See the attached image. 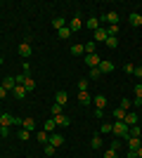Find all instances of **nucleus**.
I'll return each instance as SVG.
<instances>
[{
    "label": "nucleus",
    "instance_id": "obj_12",
    "mask_svg": "<svg viewBox=\"0 0 142 158\" xmlns=\"http://www.w3.org/2000/svg\"><path fill=\"white\" fill-rule=\"evenodd\" d=\"M54 123L62 127H69L71 125V120H69V116H64V113H59V116H54Z\"/></svg>",
    "mask_w": 142,
    "mask_h": 158
},
{
    "label": "nucleus",
    "instance_id": "obj_47",
    "mask_svg": "<svg viewBox=\"0 0 142 158\" xmlns=\"http://www.w3.org/2000/svg\"><path fill=\"white\" fill-rule=\"evenodd\" d=\"M0 118H2V111H0Z\"/></svg>",
    "mask_w": 142,
    "mask_h": 158
},
{
    "label": "nucleus",
    "instance_id": "obj_15",
    "mask_svg": "<svg viewBox=\"0 0 142 158\" xmlns=\"http://www.w3.org/2000/svg\"><path fill=\"white\" fill-rule=\"evenodd\" d=\"M21 127H24V130H28V132H33V130H36V120H33V118H21Z\"/></svg>",
    "mask_w": 142,
    "mask_h": 158
},
{
    "label": "nucleus",
    "instance_id": "obj_35",
    "mask_svg": "<svg viewBox=\"0 0 142 158\" xmlns=\"http://www.w3.org/2000/svg\"><path fill=\"white\" fill-rule=\"evenodd\" d=\"M111 132V123H102V127H100V135H109Z\"/></svg>",
    "mask_w": 142,
    "mask_h": 158
},
{
    "label": "nucleus",
    "instance_id": "obj_34",
    "mask_svg": "<svg viewBox=\"0 0 142 158\" xmlns=\"http://www.w3.org/2000/svg\"><path fill=\"white\" fill-rule=\"evenodd\" d=\"M59 113H64V106H59V104H52V118H54V116H59Z\"/></svg>",
    "mask_w": 142,
    "mask_h": 158
},
{
    "label": "nucleus",
    "instance_id": "obj_9",
    "mask_svg": "<svg viewBox=\"0 0 142 158\" xmlns=\"http://www.w3.org/2000/svg\"><path fill=\"white\" fill-rule=\"evenodd\" d=\"M83 26L90 28V31H97V28H100V19H97V17H90V19L83 21Z\"/></svg>",
    "mask_w": 142,
    "mask_h": 158
},
{
    "label": "nucleus",
    "instance_id": "obj_19",
    "mask_svg": "<svg viewBox=\"0 0 142 158\" xmlns=\"http://www.w3.org/2000/svg\"><path fill=\"white\" fill-rule=\"evenodd\" d=\"M118 106H121V109H123L126 113H128V111H133V99L123 97V99H121V104H118Z\"/></svg>",
    "mask_w": 142,
    "mask_h": 158
},
{
    "label": "nucleus",
    "instance_id": "obj_23",
    "mask_svg": "<svg viewBox=\"0 0 142 158\" xmlns=\"http://www.w3.org/2000/svg\"><path fill=\"white\" fill-rule=\"evenodd\" d=\"M90 102H93V97H90V92H78V104H90Z\"/></svg>",
    "mask_w": 142,
    "mask_h": 158
},
{
    "label": "nucleus",
    "instance_id": "obj_14",
    "mask_svg": "<svg viewBox=\"0 0 142 158\" xmlns=\"http://www.w3.org/2000/svg\"><path fill=\"white\" fill-rule=\"evenodd\" d=\"M69 102V94L64 92V90H59V92H57V97H54V104H59V106H64Z\"/></svg>",
    "mask_w": 142,
    "mask_h": 158
},
{
    "label": "nucleus",
    "instance_id": "obj_16",
    "mask_svg": "<svg viewBox=\"0 0 142 158\" xmlns=\"http://www.w3.org/2000/svg\"><path fill=\"white\" fill-rule=\"evenodd\" d=\"M36 142H41V144H50V135H47L45 130L36 132Z\"/></svg>",
    "mask_w": 142,
    "mask_h": 158
},
{
    "label": "nucleus",
    "instance_id": "obj_42",
    "mask_svg": "<svg viewBox=\"0 0 142 158\" xmlns=\"http://www.w3.org/2000/svg\"><path fill=\"white\" fill-rule=\"evenodd\" d=\"M95 118H104V109H95Z\"/></svg>",
    "mask_w": 142,
    "mask_h": 158
},
{
    "label": "nucleus",
    "instance_id": "obj_37",
    "mask_svg": "<svg viewBox=\"0 0 142 158\" xmlns=\"http://www.w3.org/2000/svg\"><path fill=\"white\" fill-rule=\"evenodd\" d=\"M135 99H137V102H142V83H137V85H135Z\"/></svg>",
    "mask_w": 142,
    "mask_h": 158
},
{
    "label": "nucleus",
    "instance_id": "obj_33",
    "mask_svg": "<svg viewBox=\"0 0 142 158\" xmlns=\"http://www.w3.org/2000/svg\"><path fill=\"white\" fill-rule=\"evenodd\" d=\"M17 137H19V139H24V142H26V139L31 137V132H28V130H24V127H21V130L17 132Z\"/></svg>",
    "mask_w": 142,
    "mask_h": 158
},
{
    "label": "nucleus",
    "instance_id": "obj_5",
    "mask_svg": "<svg viewBox=\"0 0 142 158\" xmlns=\"http://www.w3.org/2000/svg\"><path fill=\"white\" fill-rule=\"evenodd\" d=\"M64 142H67V137H64V135H57V132H52V135H50V144H52L54 149H59Z\"/></svg>",
    "mask_w": 142,
    "mask_h": 158
},
{
    "label": "nucleus",
    "instance_id": "obj_22",
    "mask_svg": "<svg viewBox=\"0 0 142 158\" xmlns=\"http://www.w3.org/2000/svg\"><path fill=\"white\" fill-rule=\"evenodd\" d=\"M12 92H14V97H17V99H24V97H26V87H24V85H17V87H14V90H12Z\"/></svg>",
    "mask_w": 142,
    "mask_h": 158
},
{
    "label": "nucleus",
    "instance_id": "obj_10",
    "mask_svg": "<svg viewBox=\"0 0 142 158\" xmlns=\"http://www.w3.org/2000/svg\"><path fill=\"white\" fill-rule=\"evenodd\" d=\"M81 28H83V19H81V17H74L71 24H69V31L76 33V31H81Z\"/></svg>",
    "mask_w": 142,
    "mask_h": 158
},
{
    "label": "nucleus",
    "instance_id": "obj_36",
    "mask_svg": "<svg viewBox=\"0 0 142 158\" xmlns=\"http://www.w3.org/2000/svg\"><path fill=\"white\" fill-rule=\"evenodd\" d=\"M90 78H93V80H100V78H102L100 69H90Z\"/></svg>",
    "mask_w": 142,
    "mask_h": 158
},
{
    "label": "nucleus",
    "instance_id": "obj_38",
    "mask_svg": "<svg viewBox=\"0 0 142 158\" xmlns=\"http://www.w3.org/2000/svg\"><path fill=\"white\" fill-rule=\"evenodd\" d=\"M123 73H135V64H123Z\"/></svg>",
    "mask_w": 142,
    "mask_h": 158
},
{
    "label": "nucleus",
    "instance_id": "obj_11",
    "mask_svg": "<svg viewBox=\"0 0 142 158\" xmlns=\"http://www.w3.org/2000/svg\"><path fill=\"white\" fill-rule=\"evenodd\" d=\"M93 104H95V109H107V97L97 94V97H93Z\"/></svg>",
    "mask_w": 142,
    "mask_h": 158
},
{
    "label": "nucleus",
    "instance_id": "obj_6",
    "mask_svg": "<svg viewBox=\"0 0 142 158\" xmlns=\"http://www.w3.org/2000/svg\"><path fill=\"white\" fill-rule=\"evenodd\" d=\"M137 120H140V116H137L135 111H128V113H126V118H123V123H126L128 127H133V125H137Z\"/></svg>",
    "mask_w": 142,
    "mask_h": 158
},
{
    "label": "nucleus",
    "instance_id": "obj_2",
    "mask_svg": "<svg viewBox=\"0 0 142 158\" xmlns=\"http://www.w3.org/2000/svg\"><path fill=\"white\" fill-rule=\"evenodd\" d=\"M100 61H102V57L97 52L95 54H85V57H83V64L88 66V69H97V66H100Z\"/></svg>",
    "mask_w": 142,
    "mask_h": 158
},
{
    "label": "nucleus",
    "instance_id": "obj_17",
    "mask_svg": "<svg viewBox=\"0 0 142 158\" xmlns=\"http://www.w3.org/2000/svg\"><path fill=\"white\" fill-rule=\"evenodd\" d=\"M128 21H130V26H142V14L133 12V14L128 17Z\"/></svg>",
    "mask_w": 142,
    "mask_h": 158
},
{
    "label": "nucleus",
    "instance_id": "obj_25",
    "mask_svg": "<svg viewBox=\"0 0 142 158\" xmlns=\"http://www.w3.org/2000/svg\"><path fill=\"white\" fill-rule=\"evenodd\" d=\"M111 116H114V118H116V120H123V118H126V111H123L121 106H116L114 111H111Z\"/></svg>",
    "mask_w": 142,
    "mask_h": 158
},
{
    "label": "nucleus",
    "instance_id": "obj_43",
    "mask_svg": "<svg viewBox=\"0 0 142 158\" xmlns=\"http://www.w3.org/2000/svg\"><path fill=\"white\" fill-rule=\"evenodd\" d=\"M135 76H137V78L142 80V66H135Z\"/></svg>",
    "mask_w": 142,
    "mask_h": 158
},
{
    "label": "nucleus",
    "instance_id": "obj_3",
    "mask_svg": "<svg viewBox=\"0 0 142 158\" xmlns=\"http://www.w3.org/2000/svg\"><path fill=\"white\" fill-rule=\"evenodd\" d=\"M31 54H33V47H31V43H28V40H24V43L19 45V57H21L24 61H26L28 57H31Z\"/></svg>",
    "mask_w": 142,
    "mask_h": 158
},
{
    "label": "nucleus",
    "instance_id": "obj_32",
    "mask_svg": "<svg viewBox=\"0 0 142 158\" xmlns=\"http://www.w3.org/2000/svg\"><path fill=\"white\" fill-rule=\"evenodd\" d=\"M128 135H130V137H137V139H140V137H142V130H140V125H133V127L128 130Z\"/></svg>",
    "mask_w": 142,
    "mask_h": 158
},
{
    "label": "nucleus",
    "instance_id": "obj_1",
    "mask_svg": "<svg viewBox=\"0 0 142 158\" xmlns=\"http://www.w3.org/2000/svg\"><path fill=\"white\" fill-rule=\"evenodd\" d=\"M111 135H116V137H121V139L130 137V135H128V125H126L123 120H116V123H111Z\"/></svg>",
    "mask_w": 142,
    "mask_h": 158
},
{
    "label": "nucleus",
    "instance_id": "obj_40",
    "mask_svg": "<svg viewBox=\"0 0 142 158\" xmlns=\"http://www.w3.org/2000/svg\"><path fill=\"white\" fill-rule=\"evenodd\" d=\"M104 158H116V149H111V146H109L107 151H104Z\"/></svg>",
    "mask_w": 142,
    "mask_h": 158
},
{
    "label": "nucleus",
    "instance_id": "obj_13",
    "mask_svg": "<svg viewBox=\"0 0 142 158\" xmlns=\"http://www.w3.org/2000/svg\"><path fill=\"white\" fill-rule=\"evenodd\" d=\"M0 85L5 87L7 92H10V90H14V87H17V83H14V76H7V78L2 80V83H0Z\"/></svg>",
    "mask_w": 142,
    "mask_h": 158
},
{
    "label": "nucleus",
    "instance_id": "obj_18",
    "mask_svg": "<svg viewBox=\"0 0 142 158\" xmlns=\"http://www.w3.org/2000/svg\"><path fill=\"white\" fill-rule=\"evenodd\" d=\"M83 47H85V54H95V52H97V43H95V40L83 43Z\"/></svg>",
    "mask_w": 142,
    "mask_h": 158
},
{
    "label": "nucleus",
    "instance_id": "obj_21",
    "mask_svg": "<svg viewBox=\"0 0 142 158\" xmlns=\"http://www.w3.org/2000/svg\"><path fill=\"white\" fill-rule=\"evenodd\" d=\"M64 26H67V19H64V17H54L52 19V28L59 31V28H64Z\"/></svg>",
    "mask_w": 142,
    "mask_h": 158
},
{
    "label": "nucleus",
    "instance_id": "obj_4",
    "mask_svg": "<svg viewBox=\"0 0 142 158\" xmlns=\"http://www.w3.org/2000/svg\"><path fill=\"white\" fill-rule=\"evenodd\" d=\"M97 69H100V73H102V76H109V73H111V71L116 69V64H114V61H109V59H102Z\"/></svg>",
    "mask_w": 142,
    "mask_h": 158
},
{
    "label": "nucleus",
    "instance_id": "obj_48",
    "mask_svg": "<svg viewBox=\"0 0 142 158\" xmlns=\"http://www.w3.org/2000/svg\"><path fill=\"white\" fill-rule=\"evenodd\" d=\"M0 130H2V125H0Z\"/></svg>",
    "mask_w": 142,
    "mask_h": 158
},
{
    "label": "nucleus",
    "instance_id": "obj_27",
    "mask_svg": "<svg viewBox=\"0 0 142 158\" xmlns=\"http://www.w3.org/2000/svg\"><path fill=\"white\" fill-rule=\"evenodd\" d=\"M90 146H93V149H100V146H102V135H93V139H90Z\"/></svg>",
    "mask_w": 142,
    "mask_h": 158
},
{
    "label": "nucleus",
    "instance_id": "obj_7",
    "mask_svg": "<svg viewBox=\"0 0 142 158\" xmlns=\"http://www.w3.org/2000/svg\"><path fill=\"white\" fill-rule=\"evenodd\" d=\"M102 21H107L109 26H118V14L116 12H107L104 17H102Z\"/></svg>",
    "mask_w": 142,
    "mask_h": 158
},
{
    "label": "nucleus",
    "instance_id": "obj_44",
    "mask_svg": "<svg viewBox=\"0 0 142 158\" xmlns=\"http://www.w3.org/2000/svg\"><path fill=\"white\" fill-rule=\"evenodd\" d=\"M5 97H7V90H5L2 85H0V99H5Z\"/></svg>",
    "mask_w": 142,
    "mask_h": 158
},
{
    "label": "nucleus",
    "instance_id": "obj_20",
    "mask_svg": "<svg viewBox=\"0 0 142 158\" xmlns=\"http://www.w3.org/2000/svg\"><path fill=\"white\" fill-rule=\"evenodd\" d=\"M21 85L26 87V92H33V90H36V83H33V78H31V76H26V78H24V83H21Z\"/></svg>",
    "mask_w": 142,
    "mask_h": 158
},
{
    "label": "nucleus",
    "instance_id": "obj_28",
    "mask_svg": "<svg viewBox=\"0 0 142 158\" xmlns=\"http://www.w3.org/2000/svg\"><path fill=\"white\" fill-rule=\"evenodd\" d=\"M126 139H128V149H130V151H135L137 146H140V139H137V137H126Z\"/></svg>",
    "mask_w": 142,
    "mask_h": 158
},
{
    "label": "nucleus",
    "instance_id": "obj_26",
    "mask_svg": "<svg viewBox=\"0 0 142 158\" xmlns=\"http://www.w3.org/2000/svg\"><path fill=\"white\" fill-rule=\"evenodd\" d=\"M104 45L114 50V47H118V38H114V35H107V40H104Z\"/></svg>",
    "mask_w": 142,
    "mask_h": 158
},
{
    "label": "nucleus",
    "instance_id": "obj_46",
    "mask_svg": "<svg viewBox=\"0 0 142 158\" xmlns=\"http://www.w3.org/2000/svg\"><path fill=\"white\" fill-rule=\"evenodd\" d=\"M0 64H2V57H0Z\"/></svg>",
    "mask_w": 142,
    "mask_h": 158
},
{
    "label": "nucleus",
    "instance_id": "obj_8",
    "mask_svg": "<svg viewBox=\"0 0 142 158\" xmlns=\"http://www.w3.org/2000/svg\"><path fill=\"white\" fill-rule=\"evenodd\" d=\"M107 26H100L97 28V31H95V43H104V40H107Z\"/></svg>",
    "mask_w": 142,
    "mask_h": 158
},
{
    "label": "nucleus",
    "instance_id": "obj_29",
    "mask_svg": "<svg viewBox=\"0 0 142 158\" xmlns=\"http://www.w3.org/2000/svg\"><path fill=\"white\" fill-rule=\"evenodd\" d=\"M57 35H59V40H67V38H71V31H69V26L59 28V31H57Z\"/></svg>",
    "mask_w": 142,
    "mask_h": 158
},
{
    "label": "nucleus",
    "instance_id": "obj_45",
    "mask_svg": "<svg viewBox=\"0 0 142 158\" xmlns=\"http://www.w3.org/2000/svg\"><path fill=\"white\" fill-rule=\"evenodd\" d=\"M135 153H137V158H142V144H140V146L135 149Z\"/></svg>",
    "mask_w": 142,
    "mask_h": 158
},
{
    "label": "nucleus",
    "instance_id": "obj_39",
    "mask_svg": "<svg viewBox=\"0 0 142 158\" xmlns=\"http://www.w3.org/2000/svg\"><path fill=\"white\" fill-rule=\"evenodd\" d=\"M118 28H121V26H107V33L116 38V35H118Z\"/></svg>",
    "mask_w": 142,
    "mask_h": 158
},
{
    "label": "nucleus",
    "instance_id": "obj_31",
    "mask_svg": "<svg viewBox=\"0 0 142 158\" xmlns=\"http://www.w3.org/2000/svg\"><path fill=\"white\" fill-rule=\"evenodd\" d=\"M71 54L81 57V54H85V47H83V45H71Z\"/></svg>",
    "mask_w": 142,
    "mask_h": 158
},
{
    "label": "nucleus",
    "instance_id": "obj_30",
    "mask_svg": "<svg viewBox=\"0 0 142 158\" xmlns=\"http://www.w3.org/2000/svg\"><path fill=\"white\" fill-rule=\"evenodd\" d=\"M88 85H90V80L81 78V80H78V92H88Z\"/></svg>",
    "mask_w": 142,
    "mask_h": 158
},
{
    "label": "nucleus",
    "instance_id": "obj_41",
    "mask_svg": "<svg viewBox=\"0 0 142 158\" xmlns=\"http://www.w3.org/2000/svg\"><path fill=\"white\" fill-rule=\"evenodd\" d=\"M54 151H57V149H54L52 144H45V153L47 156H54Z\"/></svg>",
    "mask_w": 142,
    "mask_h": 158
},
{
    "label": "nucleus",
    "instance_id": "obj_24",
    "mask_svg": "<svg viewBox=\"0 0 142 158\" xmlns=\"http://www.w3.org/2000/svg\"><path fill=\"white\" fill-rule=\"evenodd\" d=\"M54 127H57V123H54V118H50V120H45V125H43V130L50 135V132H54Z\"/></svg>",
    "mask_w": 142,
    "mask_h": 158
}]
</instances>
